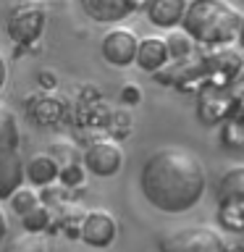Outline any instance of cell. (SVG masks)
Masks as SVG:
<instances>
[{"label": "cell", "mask_w": 244, "mask_h": 252, "mask_svg": "<svg viewBox=\"0 0 244 252\" xmlns=\"http://www.w3.org/2000/svg\"><path fill=\"white\" fill-rule=\"evenodd\" d=\"M13 194H16V197H13V208L19 210L21 216H24V213H29V210L39 202V200H37V194L31 192V189H16Z\"/></svg>", "instance_id": "2e32d148"}, {"label": "cell", "mask_w": 244, "mask_h": 252, "mask_svg": "<svg viewBox=\"0 0 244 252\" xmlns=\"http://www.w3.org/2000/svg\"><path fill=\"white\" fill-rule=\"evenodd\" d=\"M236 37H239V45L244 47V16H242V21H239V34H236Z\"/></svg>", "instance_id": "44dd1931"}, {"label": "cell", "mask_w": 244, "mask_h": 252, "mask_svg": "<svg viewBox=\"0 0 244 252\" xmlns=\"http://www.w3.org/2000/svg\"><path fill=\"white\" fill-rule=\"evenodd\" d=\"M82 239L92 247H108L116 239V220L102 210H94L82 223Z\"/></svg>", "instance_id": "9c48e42d"}, {"label": "cell", "mask_w": 244, "mask_h": 252, "mask_svg": "<svg viewBox=\"0 0 244 252\" xmlns=\"http://www.w3.org/2000/svg\"><path fill=\"white\" fill-rule=\"evenodd\" d=\"M21 218H24V228H27V231H42L45 223H47V210L37 202L34 208H31L29 213H24Z\"/></svg>", "instance_id": "9a60e30c"}, {"label": "cell", "mask_w": 244, "mask_h": 252, "mask_svg": "<svg viewBox=\"0 0 244 252\" xmlns=\"http://www.w3.org/2000/svg\"><path fill=\"white\" fill-rule=\"evenodd\" d=\"M142 194L163 213H186L205 194V165L184 147H163L142 165Z\"/></svg>", "instance_id": "6da1fadb"}, {"label": "cell", "mask_w": 244, "mask_h": 252, "mask_svg": "<svg viewBox=\"0 0 244 252\" xmlns=\"http://www.w3.org/2000/svg\"><path fill=\"white\" fill-rule=\"evenodd\" d=\"M160 252H223L226 242L213 226L189 223L173 231H165L157 239Z\"/></svg>", "instance_id": "277c9868"}, {"label": "cell", "mask_w": 244, "mask_h": 252, "mask_svg": "<svg viewBox=\"0 0 244 252\" xmlns=\"http://www.w3.org/2000/svg\"><path fill=\"white\" fill-rule=\"evenodd\" d=\"M82 8L94 21L116 24L123 21L131 11H137V3L134 0H82Z\"/></svg>", "instance_id": "30bf717a"}, {"label": "cell", "mask_w": 244, "mask_h": 252, "mask_svg": "<svg viewBox=\"0 0 244 252\" xmlns=\"http://www.w3.org/2000/svg\"><path fill=\"white\" fill-rule=\"evenodd\" d=\"M142 71H157L168 61V42L160 37H145L142 42L137 45V58Z\"/></svg>", "instance_id": "7c38bea8"}, {"label": "cell", "mask_w": 244, "mask_h": 252, "mask_svg": "<svg viewBox=\"0 0 244 252\" xmlns=\"http://www.w3.org/2000/svg\"><path fill=\"white\" fill-rule=\"evenodd\" d=\"M3 252H45V239L37 231H27V234H16L5 242Z\"/></svg>", "instance_id": "4fadbf2b"}, {"label": "cell", "mask_w": 244, "mask_h": 252, "mask_svg": "<svg viewBox=\"0 0 244 252\" xmlns=\"http://www.w3.org/2000/svg\"><path fill=\"white\" fill-rule=\"evenodd\" d=\"M19 147V124L11 110L0 108V200L13 197V192L21 187L24 160Z\"/></svg>", "instance_id": "3957f363"}, {"label": "cell", "mask_w": 244, "mask_h": 252, "mask_svg": "<svg viewBox=\"0 0 244 252\" xmlns=\"http://www.w3.org/2000/svg\"><path fill=\"white\" fill-rule=\"evenodd\" d=\"M84 163L94 176L105 179V176L118 173V168H121V163H123V153H121V147H118L116 142L100 139V142H92V145L87 147Z\"/></svg>", "instance_id": "8992f818"}, {"label": "cell", "mask_w": 244, "mask_h": 252, "mask_svg": "<svg viewBox=\"0 0 244 252\" xmlns=\"http://www.w3.org/2000/svg\"><path fill=\"white\" fill-rule=\"evenodd\" d=\"M45 29V11L39 5H16L8 16V34L19 45H31Z\"/></svg>", "instance_id": "5b68a950"}, {"label": "cell", "mask_w": 244, "mask_h": 252, "mask_svg": "<svg viewBox=\"0 0 244 252\" xmlns=\"http://www.w3.org/2000/svg\"><path fill=\"white\" fill-rule=\"evenodd\" d=\"M5 76H8V71H5V61H3V55H0V90H3V84H5Z\"/></svg>", "instance_id": "ac0fdd59"}, {"label": "cell", "mask_w": 244, "mask_h": 252, "mask_svg": "<svg viewBox=\"0 0 244 252\" xmlns=\"http://www.w3.org/2000/svg\"><path fill=\"white\" fill-rule=\"evenodd\" d=\"M223 252H244V242H236V244H231V247H226Z\"/></svg>", "instance_id": "ffe728a7"}, {"label": "cell", "mask_w": 244, "mask_h": 252, "mask_svg": "<svg viewBox=\"0 0 244 252\" xmlns=\"http://www.w3.org/2000/svg\"><path fill=\"white\" fill-rule=\"evenodd\" d=\"M29 179L34 181V184H47V181H53L55 176H58V165H55L50 158H45V155H37L34 160L29 163Z\"/></svg>", "instance_id": "5bb4252c"}, {"label": "cell", "mask_w": 244, "mask_h": 252, "mask_svg": "<svg viewBox=\"0 0 244 252\" xmlns=\"http://www.w3.org/2000/svg\"><path fill=\"white\" fill-rule=\"evenodd\" d=\"M239 11L228 0H189L181 27L202 45H228L239 34Z\"/></svg>", "instance_id": "7a4b0ae2"}, {"label": "cell", "mask_w": 244, "mask_h": 252, "mask_svg": "<svg viewBox=\"0 0 244 252\" xmlns=\"http://www.w3.org/2000/svg\"><path fill=\"white\" fill-rule=\"evenodd\" d=\"M137 45L139 39L129 29H113L102 37V58L110 66H129L137 58Z\"/></svg>", "instance_id": "52a82bcc"}, {"label": "cell", "mask_w": 244, "mask_h": 252, "mask_svg": "<svg viewBox=\"0 0 244 252\" xmlns=\"http://www.w3.org/2000/svg\"><path fill=\"white\" fill-rule=\"evenodd\" d=\"M189 39H192V37H189L186 32H184V34H173L171 39H165V42H168V55L171 53L173 55H186L189 50H192V42H189Z\"/></svg>", "instance_id": "e0dca14e"}, {"label": "cell", "mask_w": 244, "mask_h": 252, "mask_svg": "<svg viewBox=\"0 0 244 252\" xmlns=\"http://www.w3.org/2000/svg\"><path fill=\"white\" fill-rule=\"evenodd\" d=\"M186 5H189V0H147L145 11H147V19L155 27L171 29L176 24H181V19L186 13Z\"/></svg>", "instance_id": "8fae6325"}, {"label": "cell", "mask_w": 244, "mask_h": 252, "mask_svg": "<svg viewBox=\"0 0 244 252\" xmlns=\"http://www.w3.org/2000/svg\"><path fill=\"white\" fill-rule=\"evenodd\" d=\"M5 231H8V223H5V216H3V210H0V242H3Z\"/></svg>", "instance_id": "d6986e66"}, {"label": "cell", "mask_w": 244, "mask_h": 252, "mask_svg": "<svg viewBox=\"0 0 244 252\" xmlns=\"http://www.w3.org/2000/svg\"><path fill=\"white\" fill-rule=\"evenodd\" d=\"M220 213H239L244 216V165H234L218 184Z\"/></svg>", "instance_id": "ba28073f"}]
</instances>
